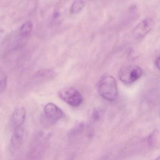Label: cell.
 I'll list each match as a JSON object with an SVG mask.
<instances>
[{"label": "cell", "mask_w": 160, "mask_h": 160, "mask_svg": "<svg viewBox=\"0 0 160 160\" xmlns=\"http://www.w3.org/2000/svg\"><path fill=\"white\" fill-rule=\"evenodd\" d=\"M85 3L86 2L83 1H75L74 2L71 6V13L76 14L80 12L84 8Z\"/></svg>", "instance_id": "30bf717a"}, {"label": "cell", "mask_w": 160, "mask_h": 160, "mask_svg": "<svg viewBox=\"0 0 160 160\" xmlns=\"http://www.w3.org/2000/svg\"><path fill=\"white\" fill-rule=\"evenodd\" d=\"M155 160H159V157H158V158H157V159H155Z\"/></svg>", "instance_id": "9a60e30c"}, {"label": "cell", "mask_w": 160, "mask_h": 160, "mask_svg": "<svg viewBox=\"0 0 160 160\" xmlns=\"http://www.w3.org/2000/svg\"><path fill=\"white\" fill-rule=\"evenodd\" d=\"M8 77L4 71L0 67V93L5 90L7 88Z\"/></svg>", "instance_id": "9c48e42d"}, {"label": "cell", "mask_w": 160, "mask_h": 160, "mask_svg": "<svg viewBox=\"0 0 160 160\" xmlns=\"http://www.w3.org/2000/svg\"><path fill=\"white\" fill-rule=\"evenodd\" d=\"M58 95L63 102L73 107L79 106L83 102V96L81 93L72 88L61 89L58 92Z\"/></svg>", "instance_id": "3957f363"}, {"label": "cell", "mask_w": 160, "mask_h": 160, "mask_svg": "<svg viewBox=\"0 0 160 160\" xmlns=\"http://www.w3.org/2000/svg\"><path fill=\"white\" fill-rule=\"evenodd\" d=\"M24 130L22 127L15 128L11 138V145L13 148L17 149L20 147L23 141Z\"/></svg>", "instance_id": "52a82bcc"}, {"label": "cell", "mask_w": 160, "mask_h": 160, "mask_svg": "<svg viewBox=\"0 0 160 160\" xmlns=\"http://www.w3.org/2000/svg\"><path fill=\"white\" fill-rule=\"evenodd\" d=\"M33 28V24L31 21H28L24 23L20 29V35L22 37H26L28 35Z\"/></svg>", "instance_id": "ba28073f"}, {"label": "cell", "mask_w": 160, "mask_h": 160, "mask_svg": "<svg viewBox=\"0 0 160 160\" xmlns=\"http://www.w3.org/2000/svg\"><path fill=\"white\" fill-rule=\"evenodd\" d=\"M152 21L151 18H146L140 22L135 28L133 32V35L136 39H141L152 28Z\"/></svg>", "instance_id": "5b68a950"}, {"label": "cell", "mask_w": 160, "mask_h": 160, "mask_svg": "<svg viewBox=\"0 0 160 160\" xmlns=\"http://www.w3.org/2000/svg\"><path fill=\"white\" fill-rule=\"evenodd\" d=\"M60 17V14L59 12H56L53 14V18L54 20H56L57 19H58V18H59Z\"/></svg>", "instance_id": "4fadbf2b"}, {"label": "cell", "mask_w": 160, "mask_h": 160, "mask_svg": "<svg viewBox=\"0 0 160 160\" xmlns=\"http://www.w3.org/2000/svg\"><path fill=\"white\" fill-rule=\"evenodd\" d=\"M42 122L45 123H54L59 120L63 116L61 108L53 103H48L45 106Z\"/></svg>", "instance_id": "277c9868"}, {"label": "cell", "mask_w": 160, "mask_h": 160, "mask_svg": "<svg viewBox=\"0 0 160 160\" xmlns=\"http://www.w3.org/2000/svg\"><path fill=\"white\" fill-rule=\"evenodd\" d=\"M54 75H55V73L54 71L50 69H48V70L39 71L37 73V75L40 78H52Z\"/></svg>", "instance_id": "8fae6325"}, {"label": "cell", "mask_w": 160, "mask_h": 160, "mask_svg": "<svg viewBox=\"0 0 160 160\" xmlns=\"http://www.w3.org/2000/svg\"><path fill=\"white\" fill-rule=\"evenodd\" d=\"M142 74V70L136 65H129L122 67L118 73L120 80L126 84L134 83Z\"/></svg>", "instance_id": "7a4b0ae2"}, {"label": "cell", "mask_w": 160, "mask_h": 160, "mask_svg": "<svg viewBox=\"0 0 160 160\" xmlns=\"http://www.w3.org/2000/svg\"><path fill=\"white\" fill-rule=\"evenodd\" d=\"M97 90L100 96L107 101L112 102L118 98L117 81L112 76H103L98 82Z\"/></svg>", "instance_id": "6da1fadb"}, {"label": "cell", "mask_w": 160, "mask_h": 160, "mask_svg": "<svg viewBox=\"0 0 160 160\" xmlns=\"http://www.w3.org/2000/svg\"><path fill=\"white\" fill-rule=\"evenodd\" d=\"M148 140L150 145L153 147L158 145L159 143V132L156 131L153 132L149 137Z\"/></svg>", "instance_id": "7c38bea8"}, {"label": "cell", "mask_w": 160, "mask_h": 160, "mask_svg": "<svg viewBox=\"0 0 160 160\" xmlns=\"http://www.w3.org/2000/svg\"><path fill=\"white\" fill-rule=\"evenodd\" d=\"M159 62H160V58H159V57H158L154 62L155 66L158 69H159Z\"/></svg>", "instance_id": "5bb4252c"}, {"label": "cell", "mask_w": 160, "mask_h": 160, "mask_svg": "<svg viewBox=\"0 0 160 160\" xmlns=\"http://www.w3.org/2000/svg\"><path fill=\"white\" fill-rule=\"evenodd\" d=\"M26 118V109L24 107L17 108L12 115L13 124L15 128L21 127L25 122Z\"/></svg>", "instance_id": "8992f818"}]
</instances>
